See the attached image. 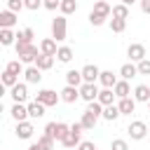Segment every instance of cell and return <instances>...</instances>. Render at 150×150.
Segmentation results:
<instances>
[{
    "instance_id": "obj_13",
    "label": "cell",
    "mask_w": 150,
    "mask_h": 150,
    "mask_svg": "<svg viewBox=\"0 0 150 150\" xmlns=\"http://www.w3.org/2000/svg\"><path fill=\"white\" fill-rule=\"evenodd\" d=\"M117 110H120V115H131V112L136 110V101H134L131 96L120 98V101H117Z\"/></svg>"
},
{
    "instance_id": "obj_46",
    "label": "cell",
    "mask_w": 150,
    "mask_h": 150,
    "mask_svg": "<svg viewBox=\"0 0 150 150\" xmlns=\"http://www.w3.org/2000/svg\"><path fill=\"white\" fill-rule=\"evenodd\" d=\"M141 9L143 14H150V0H141Z\"/></svg>"
},
{
    "instance_id": "obj_15",
    "label": "cell",
    "mask_w": 150,
    "mask_h": 150,
    "mask_svg": "<svg viewBox=\"0 0 150 150\" xmlns=\"http://www.w3.org/2000/svg\"><path fill=\"white\" fill-rule=\"evenodd\" d=\"M9 115L14 117V122H26V117H28L26 103H14V105H12V110H9Z\"/></svg>"
},
{
    "instance_id": "obj_27",
    "label": "cell",
    "mask_w": 150,
    "mask_h": 150,
    "mask_svg": "<svg viewBox=\"0 0 150 150\" xmlns=\"http://www.w3.org/2000/svg\"><path fill=\"white\" fill-rule=\"evenodd\" d=\"M120 75H122V80H127V82H129L131 77H136V75H138L136 63H131V61H129V63H124V66L120 68Z\"/></svg>"
},
{
    "instance_id": "obj_53",
    "label": "cell",
    "mask_w": 150,
    "mask_h": 150,
    "mask_svg": "<svg viewBox=\"0 0 150 150\" xmlns=\"http://www.w3.org/2000/svg\"><path fill=\"white\" fill-rule=\"evenodd\" d=\"M148 136H150V129H148Z\"/></svg>"
},
{
    "instance_id": "obj_14",
    "label": "cell",
    "mask_w": 150,
    "mask_h": 150,
    "mask_svg": "<svg viewBox=\"0 0 150 150\" xmlns=\"http://www.w3.org/2000/svg\"><path fill=\"white\" fill-rule=\"evenodd\" d=\"M98 82L103 84V89H112L115 82H117V77H115L112 70H101V73H98Z\"/></svg>"
},
{
    "instance_id": "obj_42",
    "label": "cell",
    "mask_w": 150,
    "mask_h": 150,
    "mask_svg": "<svg viewBox=\"0 0 150 150\" xmlns=\"http://www.w3.org/2000/svg\"><path fill=\"white\" fill-rule=\"evenodd\" d=\"M21 2H23V7L30 9V12H35V9L42 7V0H21Z\"/></svg>"
},
{
    "instance_id": "obj_43",
    "label": "cell",
    "mask_w": 150,
    "mask_h": 150,
    "mask_svg": "<svg viewBox=\"0 0 150 150\" xmlns=\"http://www.w3.org/2000/svg\"><path fill=\"white\" fill-rule=\"evenodd\" d=\"M89 23H91V26H103V23H105V19H103V16H98V14H94V12H89Z\"/></svg>"
},
{
    "instance_id": "obj_36",
    "label": "cell",
    "mask_w": 150,
    "mask_h": 150,
    "mask_svg": "<svg viewBox=\"0 0 150 150\" xmlns=\"http://www.w3.org/2000/svg\"><path fill=\"white\" fill-rule=\"evenodd\" d=\"M87 112H89V115H94V117L98 120V117H101V112H103V105H101L98 101H91V103L87 105Z\"/></svg>"
},
{
    "instance_id": "obj_10",
    "label": "cell",
    "mask_w": 150,
    "mask_h": 150,
    "mask_svg": "<svg viewBox=\"0 0 150 150\" xmlns=\"http://www.w3.org/2000/svg\"><path fill=\"white\" fill-rule=\"evenodd\" d=\"M33 124L26 120V122H16V127H14V134H16V138H21V141H28L30 136H33Z\"/></svg>"
},
{
    "instance_id": "obj_4",
    "label": "cell",
    "mask_w": 150,
    "mask_h": 150,
    "mask_svg": "<svg viewBox=\"0 0 150 150\" xmlns=\"http://www.w3.org/2000/svg\"><path fill=\"white\" fill-rule=\"evenodd\" d=\"M38 103H42L45 108H49V105H56L61 98H59V94L54 91V89H40L38 91V98H35Z\"/></svg>"
},
{
    "instance_id": "obj_41",
    "label": "cell",
    "mask_w": 150,
    "mask_h": 150,
    "mask_svg": "<svg viewBox=\"0 0 150 150\" xmlns=\"http://www.w3.org/2000/svg\"><path fill=\"white\" fill-rule=\"evenodd\" d=\"M7 9L16 14V12H21V9H23V2H21V0H7Z\"/></svg>"
},
{
    "instance_id": "obj_35",
    "label": "cell",
    "mask_w": 150,
    "mask_h": 150,
    "mask_svg": "<svg viewBox=\"0 0 150 150\" xmlns=\"http://www.w3.org/2000/svg\"><path fill=\"white\" fill-rule=\"evenodd\" d=\"M0 82H2V87H9V89H12V87H14V84H16V82H19V77H16V75H12V73H7V70H5V73H2V75H0Z\"/></svg>"
},
{
    "instance_id": "obj_7",
    "label": "cell",
    "mask_w": 150,
    "mask_h": 150,
    "mask_svg": "<svg viewBox=\"0 0 150 150\" xmlns=\"http://www.w3.org/2000/svg\"><path fill=\"white\" fill-rule=\"evenodd\" d=\"M77 91H80V98H84L87 103L96 101V96H98V87H96V84H89V82H82V84L77 87Z\"/></svg>"
},
{
    "instance_id": "obj_29",
    "label": "cell",
    "mask_w": 150,
    "mask_h": 150,
    "mask_svg": "<svg viewBox=\"0 0 150 150\" xmlns=\"http://www.w3.org/2000/svg\"><path fill=\"white\" fill-rule=\"evenodd\" d=\"M68 131H70V127H68L66 122H56V124H54V131H52V138H54V141H63V136H66Z\"/></svg>"
},
{
    "instance_id": "obj_25",
    "label": "cell",
    "mask_w": 150,
    "mask_h": 150,
    "mask_svg": "<svg viewBox=\"0 0 150 150\" xmlns=\"http://www.w3.org/2000/svg\"><path fill=\"white\" fill-rule=\"evenodd\" d=\"M14 40H16V33H12V28H0V45L2 47L14 45Z\"/></svg>"
},
{
    "instance_id": "obj_32",
    "label": "cell",
    "mask_w": 150,
    "mask_h": 150,
    "mask_svg": "<svg viewBox=\"0 0 150 150\" xmlns=\"http://www.w3.org/2000/svg\"><path fill=\"white\" fill-rule=\"evenodd\" d=\"M101 117H103V120H108V122H115V120L120 117L117 105H115V103H112V105H105V108H103V112H101Z\"/></svg>"
},
{
    "instance_id": "obj_17",
    "label": "cell",
    "mask_w": 150,
    "mask_h": 150,
    "mask_svg": "<svg viewBox=\"0 0 150 150\" xmlns=\"http://www.w3.org/2000/svg\"><path fill=\"white\" fill-rule=\"evenodd\" d=\"M16 14L14 12H9V9H2L0 12V28H12V26H16Z\"/></svg>"
},
{
    "instance_id": "obj_12",
    "label": "cell",
    "mask_w": 150,
    "mask_h": 150,
    "mask_svg": "<svg viewBox=\"0 0 150 150\" xmlns=\"http://www.w3.org/2000/svg\"><path fill=\"white\" fill-rule=\"evenodd\" d=\"M112 94H115V98H127V96L131 94L129 82H127V80H117V82H115V87H112Z\"/></svg>"
},
{
    "instance_id": "obj_30",
    "label": "cell",
    "mask_w": 150,
    "mask_h": 150,
    "mask_svg": "<svg viewBox=\"0 0 150 150\" xmlns=\"http://www.w3.org/2000/svg\"><path fill=\"white\" fill-rule=\"evenodd\" d=\"M59 9H61L63 16L75 14V12H77V0H61V2H59Z\"/></svg>"
},
{
    "instance_id": "obj_34",
    "label": "cell",
    "mask_w": 150,
    "mask_h": 150,
    "mask_svg": "<svg viewBox=\"0 0 150 150\" xmlns=\"http://www.w3.org/2000/svg\"><path fill=\"white\" fill-rule=\"evenodd\" d=\"M5 70H7V73H12V75H16V77H19V75H21V73H23V63H21V61H19V59H14V61H9V63H7V68H5Z\"/></svg>"
},
{
    "instance_id": "obj_33",
    "label": "cell",
    "mask_w": 150,
    "mask_h": 150,
    "mask_svg": "<svg viewBox=\"0 0 150 150\" xmlns=\"http://www.w3.org/2000/svg\"><path fill=\"white\" fill-rule=\"evenodd\" d=\"M80 124H82V129H84V131H91V129L96 127V117H94V115H89V112L84 110V112H82V120H80Z\"/></svg>"
},
{
    "instance_id": "obj_20",
    "label": "cell",
    "mask_w": 150,
    "mask_h": 150,
    "mask_svg": "<svg viewBox=\"0 0 150 150\" xmlns=\"http://www.w3.org/2000/svg\"><path fill=\"white\" fill-rule=\"evenodd\" d=\"M40 73L42 70H49L52 66H54V56H45V54H38V59H35V63H33Z\"/></svg>"
},
{
    "instance_id": "obj_8",
    "label": "cell",
    "mask_w": 150,
    "mask_h": 150,
    "mask_svg": "<svg viewBox=\"0 0 150 150\" xmlns=\"http://www.w3.org/2000/svg\"><path fill=\"white\" fill-rule=\"evenodd\" d=\"M9 96H12L14 103H26V98H28V87H26V82H16V84L9 89Z\"/></svg>"
},
{
    "instance_id": "obj_37",
    "label": "cell",
    "mask_w": 150,
    "mask_h": 150,
    "mask_svg": "<svg viewBox=\"0 0 150 150\" xmlns=\"http://www.w3.org/2000/svg\"><path fill=\"white\" fill-rule=\"evenodd\" d=\"M38 145H40V150H54V138H49V136H40L38 138Z\"/></svg>"
},
{
    "instance_id": "obj_38",
    "label": "cell",
    "mask_w": 150,
    "mask_h": 150,
    "mask_svg": "<svg viewBox=\"0 0 150 150\" xmlns=\"http://www.w3.org/2000/svg\"><path fill=\"white\" fill-rule=\"evenodd\" d=\"M127 28V21L124 19H110V30L112 33H122Z\"/></svg>"
},
{
    "instance_id": "obj_26",
    "label": "cell",
    "mask_w": 150,
    "mask_h": 150,
    "mask_svg": "<svg viewBox=\"0 0 150 150\" xmlns=\"http://www.w3.org/2000/svg\"><path fill=\"white\" fill-rule=\"evenodd\" d=\"M54 59H59L61 63H70V61H73V49H70L68 45H63V47L56 49V56H54Z\"/></svg>"
},
{
    "instance_id": "obj_48",
    "label": "cell",
    "mask_w": 150,
    "mask_h": 150,
    "mask_svg": "<svg viewBox=\"0 0 150 150\" xmlns=\"http://www.w3.org/2000/svg\"><path fill=\"white\" fill-rule=\"evenodd\" d=\"M5 91H7V87H2V82H0V101H2V96H5Z\"/></svg>"
},
{
    "instance_id": "obj_9",
    "label": "cell",
    "mask_w": 150,
    "mask_h": 150,
    "mask_svg": "<svg viewBox=\"0 0 150 150\" xmlns=\"http://www.w3.org/2000/svg\"><path fill=\"white\" fill-rule=\"evenodd\" d=\"M98 66H94V63H87L82 70H80V75H82V82H89V84H96L98 82Z\"/></svg>"
},
{
    "instance_id": "obj_19",
    "label": "cell",
    "mask_w": 150,
    "mask_h": 150,
    "mask_svg": "<svg viewBox=\"0 0 150 150\" xmlns=\"http://www.w3.org/2000/svg\"><path fill=\"white\" fill-rule=\"evenodd\" d=\"M134 101H141V103H148L150 101V87L148 84H138L136 89H134V96H131Z\"/></svg>"
},
{
    "instance_id": "obj_40",
    "label": "cell",
    "mask_w": 150,
    "mask_h": 150,
    "mask_svg": "<svg viewBox=\"0 0 150 150\" xmlns=\"http://www.w3.org/2000/svg\"><path fill=\"white\" fill-rule=\"evenodd\" d=\"M110 150H129V143H127L124 138H115V141L110 143Z\"/></svg>"
},
{
    "instance_id": "obj_21",
    "label": "cell",
    "mask_w": 150,
    "mask_h": 150,
    "mask_svg": "<svg viewBox=\"0 0 150 150\" xmlns=\"http://www.w3.org/2000/svg\"><path fill=\"white\" fill-rule=\"evenodd\" d=\"M23 75H26V84H38V82L42 80V73H40L35 66H28V68L23 70Z\"/></svg>"
},
{
    "instance_id": "obj_31",
    "label": "cell",
    "mask_w": 150,
    "mask_h": 150,
    "mask_svg": "<svg viewBox=\"0 0 150 150\" xmlns=\"http://www.w3.org/2000/svg\"><path fill=\"white\" fill-rule=\"evenodd\" d=\"M110 14H112V19H124V21H127V19H129V7L120 2V5L110 7Z\"/></svg>"
},
{
    "instance_id": "obj_39",
    "label": "cell",
    "mask_w": 150,
    "mask_h": 150,
    "mask_svg": "<svg viewBox=\"0 0 150 150\" xmlns=\"http://www.w3.org/2000/svg\"><path fill=\"white\" fill-rule=\"evenodd\" d=\"M136 70H138V75H150V59L138 61L136 63Z\"/></svg>"
},
{
    "instance_id": "obj_16",
    "label": "cell",
    "mask_w": 150,
    "mask_h": 150,
    "mask_svg": "<svg viewBox=\"0 0 150 150\" xmlns=\"http://www.w3.org/2000/svg\"><path fill=\"white\" fill-rule=\"evenodd\" d=\"M80 143H82V138H80V134H75V131H68V134L63 136V141H61V145L68 148V150H75Z\"/></svg>"
},
{
    "instance_id": "obj_2",
    "label": "cell",
    "mask_w": 150,
    "mask_h": 150,
    "mask_svg": "<svg viewBox=\"0 0 150 150\" xmlns=\"http://www.w3.org/2000/svg\"><path fill=\"white\" fill-rule=\"evenodd\" d=\"M127 134H129V138H131V141H141V138H145V136H148V127H145V122L134 120V122L127 127Z\"/></svg>"
},
{
    "instance_id": "obj_54",
    "label": "cell",
    "mask_w": 150,
    "mask_h": 150,
    "mask_svg": "<svg viewBox=\"0 0 150 150\" xmlns=\"http://www.w3.org/2000/svg\"><path fill=\"white\" fill-rule=\"evenodd\" d=\"M0 124H2V122H0Z\"/></svg>"
},
{
    "instance_id": "obj_3",
    "label": "cell",
    "mask_w": 150,
    "mask_h": 150,
    "mask_svg": "<svg viewBox=\"0 0 150 150\" xmlns=\"http://www.w3.org/2000/svg\"><path fill=\"white\" fill-rule=\"evenodd\" d=\"M38 54H40V49H38L35 45H28V47H19V49H16V56H19L21 63H35Z\"/></svg>"
},
{
    "instance_id": "obj_50",
    "label": "cell",
    "mask_w": 150,
    "mask_h": 150,
    "mask_svg": "<svg viewBox=\"0 0 150 150\" xmlns=\"http://www.w3.org/2000/svg\"><path fill=\"white\" fill-rule=\"evenodd\" d=\"M120 2H122V5H127V7H129V5H134V2H136V0H120Z\"/></svg>"
},
{
    "instance_id": "obj_47",
    "label": "cell",
    "mask_w": 150,
    "mask_h": 150,
    "mask_svg": "<svg viewBox=\"0 0 150 150\" xmlns=\"http://www.w3.org/2000/svg\"><path fill=\"white\" fill-rule=\"evenodd\" d=\"M70 131H75V134H82L84 129H82V124H80V122H75V124H70Z\"/></svg>"
},
{
    "instance_id": "obj_18",
    "label": "cell",
    "mask_w": 150,
    "mask_h": 150,
    "mask_svg": "<svg viewBox=\"0 0 150 150\" xmlns=\"http://www.w3.org/2000/svg\"><path fill=\"white\" fill-rule=\"evenodd\" d=\"M56 42L52 40V38H45L42 42H40V54H45V56H56Z\"/></svg>"
},
{
    "instance_id": "obj_1",
    "label": "cell",
    "mask_w": 150,
    "mask_h": 150,
    "mask_svg": "<svg viewBox=\"0 0 150 150\" xmlns=\"http://www.w3.org/2000/svg\"><path fill=\"white\" fill-rule=\"evenodd\" d=\"M66 38H68V19L63 14H59L52 21V40L54 42H63Z\"/></svg>"
},
{
    "instance_id": "obj_44",
    "label": "cell",
    "mask_w": 150,
    "mask_h": 150,
    "mask_svg": "<svg viewBox=\"0 0 150 150\" xmlns=\"http://www.w3.org/2000/svg\"><path fill=\"white\" fill-rule=\"evenodd\" d=\"M59 2L61 0H42V7L49 9V12H54V9H59Z\"/></svg>"
},
{
    "instance_id": "obj_24",
    "label": "cell",
    "mask_w": 150,
    "mask_h": 150,
    "mask_svg": "<svg viewBox=\"0 0 150 150\" xmlns=\"http://www.w3.org/2000/svg\"><path fill=\"white\" fill-rule=\"evenodd\" d=\"M91 12H94V14H98V16H103V19H108V16H110V5H108L105 0H96Z\"/></svg>"
},
{
    "instance_id": "obj_49",
    "label": "cell",
    "mask_w": 150,
    "mask_h": 150,
    "mask_svg": "<svg viewBox=\"0 0 150 150\" xmlns=\"http://www.w3.org/2000/svg\"><path fill=\"white\" fill-rule=\"evenodd\" d=\"M28 150H40V145H38V143H30V145H28Z\"/></svg>"
},
{
    "instance_id": "obj_23",
    "label": "cell",
    "mask_w": 150,
    "mask_h": 150,
    "mask_svg": "<svg viewBox=\"0 0 150 150\" xmlns=\"http://www.w3.org/2000/svg\"><path fill=\"white\" fill-rule=\"evenodd\" d=\"M96 101L105 108V105H112V101H115V94H112V89H98V96H96Z\"/></svg>"
},
{
    "instance_id": "obj_28",
    "label": "cell",
    "mask_w": 150,
    "mask_h": 150,
    "mask_svg": "<svg viewBox=\"0 0 150 150\" xmlns=\"http://www.w3.org/2000/svg\"><path fill=\"white\" fill-rule=\"evenodd\" d=\"M66 84H68V87H80V84H82V75H80V70L70 68V70L66 73Z\"/></svg>"
},
{
    "instance_id": "obj_5",
    "label": "cell",
    "mask_w": 150,
    "mask_h": 150,
    "mask_svg": "<svg viewBox=\"0 0 150 150\" xmlns=\"http://www.w3.org/2000/svg\"><path fill=\"white\" fill-rule=\"evenodd\" d=\"M127 56L131 59V63H138V61L148 59L145 45H141V42H134V45H129V49H127Z\"/></svg>"
},
{
    "instance_id": "obj_51",
    "label": "cell",
    "mask_w": 150,
    "mask_h": 150,
    "mask_svg": "<svg viewBox=\"0 0 150 150\" xmlns=\"http://www.w3.org/2000/svg\"><path fill=\"white\" fill-rule=\"evenodd\" d=\"M0 112H2V101H0Z\"/></svg>"
},
{
    "instance_id": "obj_6",
    "label": "cell",
    "mask_w": 150,
    "mask_h": 150,
    "mask_svg": "<svg viewBox=\"0 0 150 150\" xmlns=\"http://www.w3.org/2000/svg\"><path fill=\"white\" fill-rule=\"evenodd\" d=\"M33 38H35V30H33V28H23V30H19V33H16V40H14V49L33 45Z\"/></svg>"
},
{
    "instance_id": "obj_22",
    "label": "cell",
    "mask_w": 150,
    "mask_h": 150,
    "mask_svg": "<svg viewBox=\"0 0 150 150\" xmlns=\"http://www.w3.org/2000/svg\"><path fill=\"white\" fill-rule=\"evenodd\" d=\"M26 110H28V117H33V120L45 117V105H42V103H38V101L28 103V105H26Z\"/></svg>"
},
{
    "instance_id": "obj_11",
    "label": "cell",
    "mask_w": 150,
    "mask_h": 150,
    "mask_svg": "<svg viewBox=\"0 0 150 150\" xmlns=\"http://www.w3.org/2000/svg\"><path fill=\"white\" fill-rule=\"evenodd\" d=\"M59 98L63 101V103H75L77 98H80V91H77V87H63L61 89V94H59Z\"/></svg>"
},
{
    "instance_id": "obj_45",
    "label": "cell",
    "mask_w": 150,
    "mask_h": 150,
    "mask_svg": "<svg viewBox=\"0 0 150 150\" xmlns=\"http://www.w3.org/2000/svg\"><path fill=\"white\" fill-rule=\"evenodd\" d=\"M77 150H96V145H94L91 141H82V143L77 145Z\"/></svg>"
},
{
    "instance_id": "obj_52",
    "label": "cell",
    "mask_w": 150,
    "mask_h": 150,
    "mask_svg": "<svg viewBox=\"0 0 150 150\" xmlns=\"http://www.w3.org/2000/svg\"><path fill=\"white\" fill-rule=\"evenodd\" d=\"M148 110H150V101H148Z\"/></svg>"
}]
</instances>
